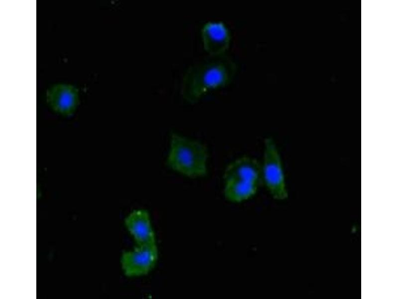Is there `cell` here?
Returning <instances> with one entry per match:
<instances>
[{"instance_id":"obj_3","label":"cell","mask_w":398,"mask_h":299,"mask_svg":"<svg viewBox=\"0 0 398 299\" xmlns=\"http://www.w3.org/2000/svg\"><path fill=\"white\" fill-rule=\"evenodd\" d=\"M262 172L263 182L277 200L288 197V192L280 153L273 138L264 140Z\"/></svg>"},{"instance_id":"obj_7","label":"cell","mask_w":398,"mask_h":299,"mask_svg":"<svg viewBox=\"0 0 398 299\" xmlns=\"http://www.w3.org/2000/svg\"><path fill=\"white\" fill-rule=\"evenodd\" d=\"M125 225L133 237L137 246L156 243L149 215L144 209L133 211L125 219Z\"/></svg>"},{"instance_id":"obj_4","label":"cell","mask_w":398,"mask_h":299,"mask_svg":"<svg viewBox=\"0 0 398 299\" xmlns=\"http://www.w3.org/2000/svg\"><path fill=\"white\" fill-rule=\"evenodd\" d=\"M158 259L156 244L136 246L132 251H125L121 257L124 274L129 277L147 274L154 267Z\"/></svg>"},{"instance_id":"obj_2","label":"cell","mask_w":398,"mask_h":299,"mask_svg":"<svg viewBox=\"0 0 398 299\" xmlns=\"http://www.w3.org/2000/svg\"><path fill=\"white\" fill-rule=\"evenodd\" d=\"M208 157V150L202 143L171 134L166 164L172 170L190 178L203 177L207 173Z\"/></svg>"},{"instance_id":"obj_6","label":"cell","mask_w":398,"mask_h":299,"mask_svg":"<svg viewBox=\"0 0 398 299\" xmlns=\"http://www.w3.org/2000/svg\"><path fill=\"white\" fill-rule=\"evenodd\" d=\"M224 181L236 179L263 183L262 166L254 157L244 155L230 163L223 173Z\"/></svg>"},{"instance_id":"obj_1","label":"cell","mask_w":398,"mask_h":299,"mask_svg":"<svg viewBox=\"0 0 398 299\" xmlns=\"http://www.w3.org/2000/svg\"><path fill=\"white\" fill-rule=\"evenodd\" d=\"M236 70L235 62L225 54L209 55L187 70L182 84L183 97L195 103L209 91L229 84Z\"/></svg>"},{"instance_id":"obj_8","label":"cell","mask_w":398,"mask_h":299,"mask_svg":"<svg viewBox=\"0 0 398 299\" xmlns=\"http://www.w3.org/2000/svg\"><path fill=\"white\" fill-rule=\"evenodd\" d=\"M224 181V197L232 202H241L253 196L261 185L258 183L236 179Z\"/></svg>"},{"instance_id":"obj_9","label":"cell","mask_w":398,"mask_h":299,"mask_svg":"<svg viewBox=\"0 0 398 299\" xmlns=\"http://www.w3.org/2000/svg\"><path fill=\"white\" fill-rule=\"evenodd\" d=\"M48 101L53 108L62 113L71 111L76 105L77 96L75 90L67 86L53 89L48 96Z\"/></svg>"},{"instance_id":"obj_5","label":"cell","mask_w":398,"mask_h":299,"mask_svg":"<svg viewBox=\"0 0 398 299\" xmlns=\"http://www.w3.org/2000/svg\"><path fill=\"white\" fill-rule=\"evenodd\" d=\"M204 50L210 56L225 54L230 45L231 35L222 21H208L201 29Z\"/></svg>"}]
</instances>
